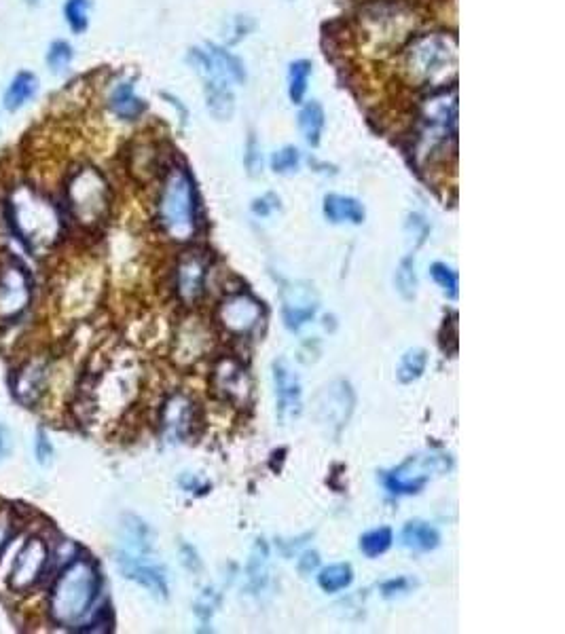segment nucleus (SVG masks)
Here are the masks:
<instances>
[{"instance_id":"nucleus-22","label":"nucleus","mask_w":565,"mask_h":634,"mask_svg":"<svg viewBox=\"0 0 565 634\" xmlns=\"http://www.w3.org/2000/svg\"><path fill=\"white\" fill-rule=\"evenodd\" d=\"M400 539H403L405 548H411L415 552H430L439 546L441 535L434 527H430L428 522L413 520L403 529V535H400Z\"/></svg>"},{"instance_id":"nucleus-5","label":"nucleus","mask_w":565,"mask_h":634,"mask_svg":"<svg viewBox=\"0 0 565 634\" xmlns=\"http://www.w3.org/2000/svg\"><path fill=\"white\" fill-rule=\"evenodd\" d=\"M68 205L72 216L83 227H98L111 208V193L96 167H81L68 182Z\"/></svg>"},{"instance_id":"nucleus-37","label":"nucleus","mask_w":565,"mask_h":634,"mask_svg":"<svg viewBox=\"0 0 565 634\" xmlns=\"http://www.w3.org/2000/svg\"><path fill=\"white\" fill-rule=\"evenodd\" d=\"M246 163L250 167L252 174L259 172V167H263V159H261V153H259V146H257V140H254V136L250 138L248 142V155H246Z\"/></svg>"},{"instance_id":"nucleus-23","label":"nucleus","mask_w":565,"mask_h":634,"mask_svg":"<svg viewBox=\"0 0 565 634\" xmlns=\"http://www.w3.org/2000/svg\"><path fill=\"white\" fill-rule=\"evenodd\" d=\"M208 53L214 62L218 77H223L229 83H246V68L240 58H235L233 53L218 45H208Z\"/></svg>"},{"instance_id":"nucleus-32","label":"nucleus","mask_w":565,"mask_h":634,"mask_svg":"<svg viewBox=\"0 0 565 634\" xmlns=\"http://www.w3.org/2000/svg\"><path fill=\"white\" fill-rule=\"evenodd\" d=\"M430 275L449 298H458V273L443 263H434L430 267Z\"/></svg>"},{"instance_id":"nucleus-19","label":"nucleus","mask_w":565,"mask_h":634,"mask_svg":"<svg viewBox=\"0 0 565 634\" xmlns=\"http://www.w3.org/2000/svg\"><path fill=\"white\" fill-rule=\"evenodd\" d=\"M206 93V106L210 110V115L218 121H229L235 113V96L231 83L225 79H206L204 85Z\"/></svg>"},{"instance_id":"nucleus-4","label":"nucleus","mask_w":565,"mask_h":634,"mask_svg":"<svg viewBox=\"0 0 565 634\" xmlns=\"http://www.w3.org/2000/svg\"><path fill=\"white\" fill-rule=\"evenodd\" d=\"M159 225L170 239L185 244L197 231L195 186L187 170L174 167L161 186L159 195Z\"/></svg>"},{"instance_id":"nucleus-12","label":"nucleus","mask_w":565,"mask_h":634,"mask_svg":"<svg viewBox=\"0 0 565 634\" xmlns=\"http://www.w3.org/2000/svg\"><path fill=\"white\" fill-rule=\"evenodd\" d=\"M273 381H276L278 417L280 421L297 419L301 415V383L286 360L273 364Z\"/></svg>"},{"instance_id":"nucleus-20","label":"nucleus","mask_w":565,"mask_h":634,"mask_svg":"<svg viewBox=\"0 0 565 634\" xmlns=\"http://www.w3.org/2000/svg\"><path fill=\"white\" fill-rule=\"evenodd\" d=\"M36 91H39V79H36L28 70L17 72L5 91L3 106L9 110V113H15V110L24 108L36 96Z\"/></svg>"},{"instance_id":"nucleus-17","label":"nucleus","mask_w":565,"mask_h":634,"mask_svg":"<svg viewBox=\"0 0 565 634\" xmlns=\"http://www.w3.org/2000/svg\"><path fill=\"white\" fill-rule=\"evenodd\" d=\"M193 423V404L185 396H174L166 408H163V432L172 440L178 442L191 432Z\"/></svg>"},{"instance_id":"nucleus-33","label":"nucleus","mask_w":565,"mask_h":634,"mask_svg":"<svg viewBox=\"0 0 565 634\" xmlns=\"http://www.w3.org/2000/svg\"><path fill=\"white\" fill-rule=\"evenodd\" d=\"M396 286L405 298H413L415 296V288H417V279L413 273V263L411 258L403 260V265L396 271Z\"/></svg>"},{"instance_id":"nucleus-25","label":"nucleus","mask_w":565,"mask_h":634,"mask_svg":"<svg viewBox=\"0 0 565 634\" xmlns=\"http://www.w3.org/2000/svg\"><path fill=\"white\" fill-rule=\"evenodd\" d=\"M312 62L309 60H297L290 64V70H288V96L290 100H293V104H301L305 93H307V83H309V77H312Z\"/></svg>"},{"instance_id":"nucleus-36","label":"nucleus","mask_w":565,"mask_h":634,"mask_svg":"<svg viewBox=\"0 0 565 634\" xmlns=\"http://www.w3.org/2000/svg\"><path fill=\"white\" fill-rule=\"evenodd\" d=\"M13 525H15V520H13L11 512H7V510L0 512V554L5 552V548L9 544V539L13 535Z\"/></svg>"},{"instance_id":"nucleus-13","label":"nucleus","mask_w":565,"mask_h":634,"mask_svg":"<svg viewBox=\"0 0 565 634\" xmlns=\"http://www.w3.org/2000/svg\"><path fill=\"white\" fill-rule=\"evenodd\" d=\"M318 311L316 292L307 284H290L282 294V313L284 322L290 330H299L305 326Z\"/></svg>"},{"instance_id":"nucleus-8","label":"nucleus","mask_w":565,"mask_h":634,"mask_svg":"<svg viewBox=\"0 0 565 634\" xmlns=\"http://www.w3.org/2000/svg\"><path fill=\"white\" fill-rule=\"evenodd\" d=\"M32 301V279L26 267L9 258L0 263V322L20 317Z\"/></svg>"},{"instance_id":"nucleus-34","label":"nucleus","mask_w":565,"mask_h":634,"mask_svg":"<svg viewBox=\"0 0 565 634\" xmlns=\"http://www.w3.org/2000/svg\"><path fill=\"white\" fill-rule=\"evenodd\" d=\"M252 28H254V22L250 20L248 15H238V17H235V20H233V36H231V39H229L227 43H229V45L240 43Z\"/></svg>"},{"instance_id":"nucleus-9","label":"nucleus","mask_w":565,"mask_h":634,"mask_svg":"<svg viewBox=\"0 0 565 634\" xmlns=\"http://www.w3.org/2000/svg\"><path fill=\"white\" fill-rule=\"evenodd\" d=\"M49 563V548L41 537H30L17 554L9 573V588L13 592H28L41 582Z\"/></svg>"},{"instance_id":"nucleus-30","label":"nucleus","mask_w":565,"mask_h":634,"mask_svg":"<svg viewBox=\"0 0 565 634\" xmlns=\"http://www.w3.org/2000/svg\"><path fill=\"white\" fill-rule=\"evenodd\" d=\"M72 58H75V51H72L70 43L53 41L49 45V51H47V66H49V70L64 72L72 64Z\"/></svg>"},{"instance_id":"nucleus-3","label":"nucleus","mask_w":565,"mask_h":634,"mask_svg":"<svg viewBox=\"0 0 565 634\" xmlns=\"http://www.w3.org/2000/svg\"><path fill=\"white\" fill-rule=\"evenodd\" d=\"M403 68L415 87H447L458 74V43L447 34L417 36L405 49Z\"/></svg>"},{"instance_id":"nucleus-31","label":"nucleus","mask_w":565,"mask_h":634,"mask_svg":"<svg viewBox=\"0 0 565 634\" xmlns=\"http://www.w3.org/2000/svg\"><path fill=\"white\" fill-rule=\"evenodd\" d=\"M301 165V153L295 146H284L282 151L273 153L271 157V167L276 174H293L299 170Z\"/></svg>"},{"instance_id":"nucleus-16","label":"nucleus","mask_w":565,"mask_h":634,"mask_svg":"<svg viewBox=\"0 0 565 634\" xmlns=\"http://www.w3.org/2000/svg\"><path fill=\"white\" fill-rule=\"evenodd\" d=\"M47 385V364L41 360H32L26 366L20 368L15 377L13 394L15 400L24 404L26 408H32L34 404H39L41 396L45 394Z\"/></svg>"},{"instance_id":"nucleus-7","label":"nucleus","mask_w":565,"mask_h":634,"mask_svg":"<svg viewBox=\"0 0 565 634\" xmlns=\"http://www.w3.org/2000/svg\"><path fill=\"white\" fill-rule=\"evenodd\" d=\"M451 459L445 453H422L409 457L400 468L390 474H384V484L392 495H413L422 491L434 478L449 472Z\"/></svg>"},{"instance_id":"nucleus-40","label":"nucleus","mask_w":565,"mask_h":634,"mask_svg":"<svg viewBox=\"0 0 565 634\" xmlns=\"http://www.w3.org/2000/svg\"><path fill=\"white\" fill-rule=\"evenodd\" d=\"M316 567H318V554H316V552H307V554H303L301 563H299L301 573H309V571H314Z\"/></svg>"},{"instance_id":"nucleus-15","label":"nucleus","mask_w":565,"mask_h":634,"mask_svg":"<svg viewBox=\"0 0 565 634\" xmlns=\"http://www.w3.org/2000/svg\"><path fill=\"white\" fill-rule=\"evenodd\" d=\"M214 389L229 402H246L250 383L244 366L238 360H221L214 368Z\"/></svg>"},{"instance_id":"nucleus-41","label":"nucleus","mask_w":565,"mask_h":634,"mask_svg":"<svg viewBox=\"0 0 565 634\" xmlns=\"http://www.w3.org/2000/svg\"><path fill=\"white\" fill-rule=\"evenodd\" d=\"M9 449H11V438H9V432H7V427L0 425V459L9 455Z\"/></svg>"},{"instance_id":"nucleus-10","label":"nucleus","mask_w":565,"mask_h":634,"mask_svg":"<svg viewBox=\"0 0 565 634\" xmlns=\"http://www.w3.org/2000/svg\"><path fill=\"white\" fill-rule=\"evenodd\" d=\"M352 408H354V394L350 385L343 381H335L328 387H324L322 394L318 396V419L328 427H335L337 432L345 423H348Z\"/></svg>"},{"instance_id":"nucleus-2","label":"nucleus","mask_w":565,"mask_h":634,"mask_svg":"<svg viewBox=\"0 0 565 634\" xmlns=\"http://www.w3.org/2000/svg\"><path fill=\"white\" fill-rule=\"evenodd\" d=\"M9 222L32 254H43L60 239L62 220L53 203L28 186L17 189L9 199Z\"/></svg>"},{"instance_id":"nucleus-14","label":"nucleus","mask_w":565,"mask_h":634,"mask_svg":"<svg viewBox=\"0 0 565 634\" xmlns=\"http://www.w3.org/2000/svg\"><path fill=\"white\" fill-rule=\"evenodd\" d=\"M206 260L197 254L180 258L176 269V290L185 303H195L206 290Z\"/></svg>"},{"instance_id":"nucleus-26","label":"nucleus","mask_w":565,"mask_h":634,"mask_svg":"<svg viewBox=\"0 0 565 634\" xmlns=\"http://www.w3.org/2000/svg\"><path fill=\"white\" fill-rule=\"evenodd\" d=\"M426 364H428V353L424 349L407 351L405 356H403V360H400V364H398V370H396L398 381L400 383L417 381L419 377L424 375Z\"/></svg>"},{"instance_id":"nucleus-39","label":"nucleus","mask_w":565,"mask_h":634,"mask_svg":"<svg viewBox=\"0 0 565 634\" xmlns=\"http://www.w3.org/2000/svg\"><path fill=\"white\" fill-rule=\"evenodd\" d=\"M273 199V195H267V197H263V199H257L252 203V210H254V214H259V216H267L273 208H276V203H271L269 205V201Z\"/></svg>"},{"instance_id":"nucleus-24","label":"nucleus","mask_w":565,"mask_h":634,"mask_svg":"<svg viewBox=\"0 0 565 634\" xmlns=\"http://www.w3.org/2000/svg\"><path fill=\"white\" fill-rule=\"evenodd\" d=\"M324 108L320 106V102L312 100L303 106V110L299 113V129L305 138V142L309 146H318L320 144V136L324 129Z\"/></svg>"},{"instance_id":"nucleus-1","label":"nucleus","mask_w":565,"mask_h":634,"mask_svg":"<svg viewBox=\"0 0 565 634\" xmlns=\"http://www.w3.org/2000/svg\"><path fill=\"white\" fill-rule=\"evenodd\" d=\"M100 594V573L89 558H75L62 569L49 596L51 620L60 626H79Z\"/></svg>"},{"instance_id":"nucleus-21","label":"nucleus","mask_w":565,"mask_h":634,"mask_svg":"<svg viewBox=\"0 0 565 634\" xmlns=\"http://www.w3.org/2000/svg\"><path fill=\"white\" fill-rule=\"evenodd\" d=\"M324 214L331 222H354V225H360L364 220L362 203L343 195H328L324 199Z\"/></svg>"},{"instance_id":"nucleus-28","label":"nucleus","mask_w":565,"mask_h":634,"mask_svg":"<svg viewBox=\"0 0 565 634\" xmlns=\"http://www.w3.org/2000/svg\"><path fill=\"white\" fill-rule=\"evenodd\" d=\"M392 546V531L388 527H379L360 537V550L369 558L388 552Z\"/></svg>"},{"instance_id":"nucleus-38","label":"nucleus","mask_w":565,"mask_h":634,"mask_svg":"<svg viewBox=\"0 0 565 634\" xmlns=\"http://www.w3.org/2000/svg\"><path fill=\"white\" fill-rule=\"evenodd\" d=\"M411 588V582L407 580V577H398V580H392V582H386L384 584V594L386 596H394V594H398V592H407Z\"/></svg>"},{"instance_id":"nucleus-29","label":"nucleus","mask_w":565,"mask_h":634,"mask_svg":"<svg viewBox=\"0 0 565 634\" xmlns=\"http://www.w3.org/2000/svg\"><path fill=\"white\" fill-rule=\"evenodd\" d=\"M89 7L91 0H66L64 3V17L66 24L75 34H81L89 26Z\"/></svg>"},{"instance_id":"nucleus-35","label":"nucleus","mask_w":565,"mask_h":634,"mask_svg":"<svg viewBox=\"0 0 565 634\" xmlns=\"http://www.w3.org/2000/svg\"><path fill=\"white\" fill-rule=\"evenodd\" d=\"M34 453H36V459H39V463H49V459L53 457V446L51 442L47 440V434L41 430L39 434H36V440H34Z\"/></svg>"},{"instance_id":"nucleus-11","label":"nucleus","mask_w":565,"mask_h":634,"mask_svg":"<svg viewBox=\"0 0 565 634\" xmlns=\"http://www.w3.org/2000/svg\"><path fill=\"white\" fill-rule=\"evenodd\" d=\"M261 315H263L261 303L250 294L229 296L221 305V309H218V317H221L223 326L233 334L252 332L261 322Z\"/></svg>"},{"instance_id":"nucleus-6","label":"nucleus","mask_w":565,"mask_h":634,"mask_svg":"<svg viewBox=\"0 0 565 634\" xmlns=\"http://www.w3.org/2000/svg\"><path fill=\"white\" fill-rule=\"evenodd\" d=\"M458 125V91L455 87L436 89L422 106V132H419V155L434 153V148L455 136Z\"/></svg>"},{"instance_id":"nucleus-18","label":"nucleus","mask_w":565,"mask_h":634,"mask_svg":"<svg viewBox=\"0 0 565 634\" xmlns=\"http://www.w3.org/2000/svg\"><path fill=\"white\" fill-rule=\"evenodd\" d=\"M108 106H111L115 117L123 121H136L147 113V102L136 96L134 85L130 81H123L113 87L111 98H108Z\"/></svg>"},{"instance_id":"nucleus-27","label":"nucleus","mask_w":565,"mask_h":634,"mask_svg":"<svg viewBox=\"0 0 565 634\" xmlns=\"http://www.w3.org/2000/svg\"><path fill=\"white\" fill-rule=\"evenodd\" d=\"M354 580V573H352V567L350 565H331L320 571L318 575V584L324 592H339V590H345Z\"/></svg>"},{"instance_id":"nucleus-42","label":"nucleus","mask_w":565,"mask_h":634,"mask_svg":"<svg viewBox=\"0 0 565 634\" xmlns=\"http://www.w3.org/2000/svg\"><path fill=\"white\" fill-rule=\"evenodd\" d=\"M28 3H39V0H28Z\"/></svg>"}]
</instances>
